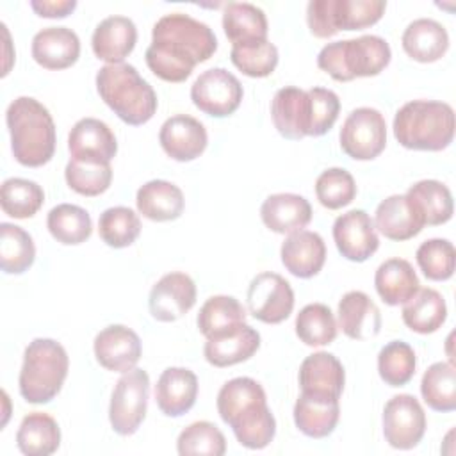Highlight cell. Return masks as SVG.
<instances>
[{
    "instance_id": "cell-1",
    "label": "cell",
    "mask_w": 456,
    "mask_h": 456,
    "mask_svg": "<svg viewBox=\"0 0 456 456\" xmlns=\"http://www.w3.org/2000/svg\"><path fill=\"white\" fill-rule=\"evenodd\" d=\"M217 50L212 28L183 12L164 14L151 30L146 48L148 68L166 82H183L196 64L208 61Z\"/></svg>"
},
{
    "instance_id": "cell-2",
    "label": "cell",
    "mask_w": 456,
    "mask_h": 456,
    "mask_svg": "<svg viewBox=\"0 0 456 456\" xmlns=\"http://www.w3.org/2000/svg\"><path fill=\"white\" fill-rule=\"evenodd\" d=\"M217 411L237 442L248 449H264L276 435V420L265 392L253 378L240 376L226 381L217 394Z\"/></svg>"
},
{
    "instance_id": "cell-3",
    "label": "cell",
    "mask_w": 456,
    "mask_h": 456,
    "mask_svg": "<svg viewBox=\"0 0 456 456\" xmlns=\"http://www.w3.org/2000/svg\"><path fill=\"white\" fill-rule=\"evenodd\" d=\"M14 159L27 167H39L53 157L55 125L50 110L30 96L12 100L5 112Z\"/></svg>"
},
{
    "instance_id": "cell-4",
    "label": "cell",
    "mask_w": 456,
    "mask_h": 456,
    "mask_svg": "<svg viewBox=\"0 0 456 456\" xmlns=\"http://www.w3.org/2000/svg\"><path fill=\"white\" fill-rule=\"evenodd\" d=\"M394 135L408 150L440 151L452 142L454 110L445 102L413 100L394 116Z\"/></svg>"
},
{
    "instance_id": "cell-5",
    "label": "cell",
    "mask_w": 456,
    "mask_h": 456,
    "mask_svg": "<svg viewBox=\"0 0 456 456\" xmlns=\"http://www.w3.org/2000/svg\"><path fill=\"white\" fill-rule=\"evenodd\" d=\"M100 98L126 125H144L157 112V94L153 87L126 62L107 64L96 73Z\"/></svg>"
},
{
    "instance_id": "cell-6",
    "label": "cell",
    "mask_w": 456,
    "mask_h": 456,
    "mask_svg": "<svg viewBox=\"0 0 456 456\" xmlns=\"http://www.w3.org/2000/svg\"><path fill=\"white\" fill-rule=\"evenodd\" d=\"M68 367V353L57 340L34 338L25 347L18 378L21 397L32 404L50 403L61 392Z\"/></svg>"
},
{
    "instance_id": "cell-7",
    "label": "cell",
    "mask_w": 456,
    "mask_h": 456,
    "mask_svg": "<svg viewBox=\"0 0 456 456\" xmlns=\"http://www.w3.org/2000/svg\"><path fill=\"white\" fill-rule=\"evenodd\" d=\"M388 43L374 34L354 39L328 43L317 55V66L338 82H349L356 77H374L390 62Z\"/></svg>"
},
{
    "instance_id": "cell-8",
    "label": "cell",
    "mask_w": 456,
    "mask_h": 456,
    "mask_svg": "<svg viewBox=\"0 0 456 456\" xmlns=\"http://www.w3.org/2000/svg\"><path fill=\"white\" fill-rule=\"evenodd\" d=\"M148 395L150 376L146 370L134 367L118 379L109 406V420L118 435L128 436L139 429L146 417Z\"/></svg>"
},
{
    "instance_id": "cell-9",
    "label": "cell",
    "mask_w": 456,
    "mask_h": 456,
    "mask_svg": "<svg viewBox=\"0 0 456 456\" xmlns=\"http://www.w3.org/2000/svg\"><path fill=\"white\" fill-rule=\"evenodd\" d=\"M340 148L354 160H372L387 146V123L372 107H358L347 114L340 128Z\"/></svg>"
},
{
    "instance_id": "cell-10",
    "label": "cell",
    "mask_w": 456,
    "mask_h": 456,
    "mask_svg": "<svg viewBox=\"0 0 456 456\" xmlns=\"http://www.w3.org/2000/svg\"><path fill=\"white\" fill-rule=\"evenodd\" d=\"M242 94L239 78L224 68L205 69L191 86L192 103L212 118L233 114L242 102Z\"/></svg>"
},
{
    "instance_id": "cell-11",
    "label": "cell",
    "mask_w": 456,
    "mask_h": 456,
    "mask_svg": "<svg viewBox=\"0 0 456 456\" xmlns=\"http://www.w3.org/2000/svg\"><path fill=\"white\" fill-rule=\"evenodd\" d=\"M426 433V413L411 394L388 399L383 408V435L394 449L408 451L419 445Z\"/></svg>"
},
{
    "instance_id": "cell-12",
    "label": "cell",
    "mask_w": 456,
    "mask_h": 456,
    "mask_svg": "<svg viewBox=\"0 0 456 456\" xmlns=\"http://www.w3.org/2000/svg\"><path fill=\"white\" fill-rule=\"evenodd\" d=\"M246 301L255 319L265 324H278L292 314L294 290L283 276L265 271L251 280Z\"/></svg>"
},
{
    "instance_id": "cell-13",
    "label": "cell",
    "mask_w": 456,
    "mask_h": 456,
    "mask_svg": "<svg viewBox=\"0 0 456 456\" xmlns=\"http://www.w3.org/2000/svg\"><path fill=\"white\" fill-rule=\"evenodd\" d=\"M333 240L338 253L351 262H365L379 248L374 221L360 208L349 210L335 219Z\"/></svg>"
},
{
    "instance_id": "cell-14",
    "label": "cell",
    "mask_w": 456,
    "mask_h": 456,
    "mask_svg": "<svg viewBox=\"0 0 456 456\" xmlns=\"http://www.w3.org/2000/svg\"><path fill=\"white\" fill-rule=\"evenodd\" d=\"M196 303V285L185 273L164 274L150 290L148 306L153 319L173 322L185 315Z\"/></svg>"
},
{
    "instance_id": "cell-15",
    "label": "cell",
    "mask_w": 456,
    "mask_h": 456,
    "mask_svg": "<svg viewBox=\"0 0 456 456\" xmlns=\"http://www.w3.org/2000/svg\"><path fill=\"white\" fill-rule=\"evenodd\" d=\"M93 349L96 362L112 372H126L134 369L142 353L139 335L123 324L103 328L94 337Z\"/></svg>"
},
{
    "instance_id": "cell-16",
    "label": "cell",
    "mask_w": 456,
    "mask_h": 456,
    "mask_svg": "<svg viewBox=\"0 0 456 456\" xmlns=\"http://www.w3.org/2000/svg\"><path fill=\"white\" fill-rule=\"evenodd\" d=\"M159 141L171 159L189 162L205 151L208 137L201 121L189 114H176L162 123Z\"/></svg>"
},
{
    "instance_id": "cell-17",
    "label": "cell",
    "mask_w": 456,
    "mask_h": 456,
    "mask_svg": "<svg viewBox=\"0 0 456 456\" xmlns=\"http://www.w3.org/2000/svg\"><path fill=\"white\" fill-rule=\"evenodd\" d=\"M424 226L422 212L406 194H392L376 208L374 228L390 240H408L419 235Z\"/></svg>"
},
{
    "instance_id": "cell-18",
    "label": "cell",
    "mask_w": 456,
    "mask_h": 456,
    "mask_svg": "<svg viewBox=\"0 0 456 456\" xmlns=\"http://www.w3.org/2000/svg\"><path fill=\"white\" fill-rule=\"evenodd\" d=\"M274 128L285 139H303L310 135V100L308 93L287 86L276 91L271 102Z\"/></svg>"
},
{
    "instance_id": "cell-19",
    "label": "cell",
    "mask_w": 456,
    "mask_h": 456,
    "mask_svg": "<svg viewBox=\"0 0 456 456\" xmlns=\"http://www.w3.org/2000/svg\"><path fill=\"white\" fill-rule=\"evenodd\" d=\"M198 397V378L185 367H167L157 379L155 401L167 417H182Z\"/></svg>"
},
{
    "instance_id": "cell-20",
    "label": "cell",
    "mask_w": 456,
    "mask_h": 456,
    "mask_svg": "<svg viewBox=\"0 0 456 456\" xmlns=\"http://www.w3.org/2000/svg\"><path fill=\"white\" fill-rule=\"evenodd\" d=\"M137 43V27L128 16H107L103 18L91 37L93 52L98 59L109 64H121L128 53H132Z\"/></svg>"
},
{
    "instance_id": "cell-21",
    "label": "cell",
    "mask_w": 456,
    "mask_h": 456,
    "mask_svg": "<svg viewBox=\"0 0 456 456\" xmlns=\"http://www.w3.org/2000/svg\"><path fill=\"white\" fill-rule=\"evenodd\" d=\"M285 269L297 278L315 276L326 260V244L317 232L299 230L289 233L280 249Z\"/></svg>"
},
{
    "instance_id": "cell-22",
    "label": "cell",
    "mask_w": 456,
    "mask_h": 456,
    "mask_svg": "<svg viewBox=\"0 0 456 456\" xmlns=\"http://www.w3.org/2000/svg\"><path fill=\"white\" fill-rule=\"evenodd\" d=\"M80 55V39L68 27H46L32 37V57L46 69H66Z\"/></svg>"
},
{
    "instance_id": "cell-23",
    "label": "cell",
    "mask_w": 456,
    "mask_h": 456,
    "mask_svg": "<svg viewBox=\"0 0 456 456\" xmlns=\"http://www.w3.org/2000/svg\"><path fill=\"white\" fill-rule=\"evenodd\" d=\"M338 417V397L301 392L294 404V424L310 438H324L331 435Z\"/></svg>"
},
{
    "instance_id": "cell-24",
    "label": "cell",
    "mask_w": 456,
    "mask_h": 456,
    "mask_svg": "<svg viewBox=\"0 0 456 456\" xmlns=\"http://www.w3.org/2000/svg\"><path fill=\"white\" fill-rule=\"evenodd\" d=\"M71 159H98L110 162L118 151V141L107 123L96 118L78 119L68 135Z\"/></svg>"
},
{
    "instance_id": "cell-25",
    "label": "cell",
    "mask_w": 456,
    "mask_h": 456,
    "mask_svg": "<svg viewBox=\"0 0 456 456\" xmlns=\"http://www.w3.org/2000/svg\"><path fill=\"white\" fill-rule=\"evenodd\" d=\"M260 217L271 232L289 235L303 230L312 221V207L299 194L278 192L264 200Z\"/></svg>"
},
{
    "instance_id": "cell-26",
    "label": "cell",
    "mask_w": 456,
    "mask_h": 456,
    "mask_svg": "<svg viewBox=\"0 0 456 456\" xmlns=\"http://www.w3.org/2000/svg\"><path fill=\"white\" fill-rule=\"evenodd\" d=\"M338 326L349 338H372L381 328L379 308L365 292L349 290L338 301Z\"/></svg>"
},
{
    "instance_id": "cell-27",
    "label": "cell",
    "mask_w": 456,
    "mask_h": 456,
    "mask_svg": "<svg viewBox=\"0 0 456 456\" xmlns=\"http://www.w3.org/2000/svg\"><path fill=\"white\" fill-rule=\"evenodd\" d=\"M346 383V372L340 360L326 351L306 356L299 365L301 392L340 397Z\"/></svg>"
},
{
    "instance_id": "cell-28",
    "label": "cell",
    "mask_w": 456,
    "mask_h": 456,
    "mask_svg": "<svg viewBox=\"0 0 456 456\" xmlns=\"http://www.w3.org/2000/svg\"><path fill=\"white\" fill-rule=\"evenodd\" d=\"M403 50L419 62H435L449 48V34L442 23L431 18H417L403 32Z\"/></svg>"
},
{
    "instance_id": "cell-29",
    "label": "cell",
    "mask_w": 456,
    "mask_h": 456,
    "mask_svg": "<svg viewBox=\"0 0 456 456\" xmlns=\"http://www.w3.org/2000/svg\"><path fill=\"white\" fill-rule=\"evenodd\" d=\"M137 210L150 221L178 219L185 208L183 192L167 180H150L139 187L135 196Z\"/></svg>"
},
{
    "instance_id": "cell-30",
    "label": "cell",
    "mask_w": 456,
    "mask_h": 456,
    "mask_svg": "<svg viewBox=\"0 0 456 456\" xmlns=\"http://www.w3.org/2000/svg\"><path fill=\"white\" fill-rule=\"evenodd\" d=\"M260 347V335L249 324L205 342V360L214 367H230L251 358Z\"/></svg>"
},
{
    "instance_id": "cell-31",
    "label": "cell",
    "mask_w": 456,
    "mask_h": 456,
    "mask_svg": "<svg viewBox=\"0 0 456 456\" xmlns=\"http://www.w3.org/2000/svg\"><path fill=\"white\" fill-rule=\"evenodd\" d=\"M223 28L232 46L267 39L265 12L249 2H230L223 11Z\"/></svg>"
},
{
    "instance_id": "cell-32",
    "label": "cell",
    "mask_w": 456,
    "mask_h": 456,
    "mask_svg": "<svg viewBox=\"0 0 456 456\" xmlns=\"http://www.w3.org/2000/svg\"><path fill=\"white\" fill-rule=\"evenodd\" d=\"M417 273L411 264L404 258H388L376 269L374 287L379 297L390 305H404L410 297L417 294L419 287Z\"/></svg>"
},
{
    "instance_id": "cell-33",
    "label": "cell",
    "mask_w": 456,
    "mask_h": 456,
    "mask_svg": "<svg viewBox=\"0 0 456 456\" xmlns=\"http://www.w3.org/2000/svg\"><path fill=\"white\" fill-rule=\"evenodd\" d=\"M196 324L207 340L217 338L246 324V308L233 296H212L200 308Z\"/></svg>"
},
{
    "instance_id": "cell-34",
    "label": "cell",
    "mask_w": 456,
    "mask_h": 456,
    "mask_svg": "<svg viewBox=\"0 0 456 456\" xmlns=\"http://www.w3.org/2000/svg\"><path fill=\"white\" fill-rule=\"evenodd\" d=\"M18 449L27 456H48L61 445V429L53 417L32 411L23 417L16 433Z\"/></svg>"
},
{
    "instance_id": "cell-35",
    "label": "cell",
    "mask_w": 456,
    "mask_h": 456,
    "mask_svg": "<svg viewBox=\"0 0 456 456\" xmlns=\"http://www.w3.org/2000/svg\"><path fill=\"white\" fill-rule=\"evenodd\" d=\"M447 319V305L444 296L435 289H419L403 306L404 324L420 335H428L442 328Z\"/></svg>"
},
{
    "instance_id": "cell-36",
    "label": "cell",
    "mask_w": 456,
    "mask_h": 456,
    "mask_svg": "<svg viewBox=\"0 0 456 456\" xmlns=\"http://www.w3.org/2000/svg\"><path fill=\"white\" fill-rule=\"evenodd\" d=\"M46 226L57 242L68 246L86 242L93 232L89 212L71 203H61L53 207L46 216Z\"/></svg>"
},
{
    "instance_id": "cell-37",
    "label": "cell",
    "mask_w": 456,
    "mask_h": 456,
    "mask_svg": "<svg viewBox=\"0 0 456 456\" xmlns=\"http://www.w3.org/2000/svg\"><path fill=\"white\" fill-rule=\"evenodd\" d=\"M424 403L435 411L456 410V370L451 362H436L428 367L420 381Z\"/></svg>"
},
{
    "instance_id": "cell-38",
    "label": "cell",
    "mask_w": 456,
    "mask_h": 456,
    "mask_svg": "<svg viewBox=\"0 0 456 456\" xmlns=\"http://www.w3.org/2000/svg\"><path fill=\"white\" fill-rule=\"evenodd\" d=\"M66 183L82 196H98L110 187L112 167L107 160L69 159L64 169Z\"/></svg>"
},
{
    "instance_id": "cell-39",
    "label": "cell",
    "mask_w": 456,
    "mask_h": 456,
    "mask_svg": "<svg viewBox=\"0 0 456 456\" xmlns=\"http://www.w3.org/2000/svg\"><path fill=\"white\" fill-rule=\"evenodd\" d=\"M36 258V246L28 232L21 226L0 224V265L5 274L25 273Z\"/></svg>"
},
{
    "instance_id": "cell-40",
    "label": "cell",
    "mask_w": 456,
    "mask_h": 456,
    "mask_svg": "<svg viewBox=\"0 0 456 456\" xmlns=\"http://www.w3.org/2000/svg\"><path fill=\"white\" fill-rule=\"evenodd\" d=\"M406 196L415 201L426 224H444L452 217V194L449 187L438 180H420L408 189Z\"/></svg>"
},
{
    "instance_id": "cell-41",
    "label": "cell",
    "mask_w": 456,
    "mask_h": 456,
    "mask_svg": "<svg viewBox=\"0 0 456 456\" xmlns=\"http://www.w3.org/2000/svg\"><path fill=\"white\" fill-rule=\"evenodd\" d=\"M45 192L39 183L27 178H7L0 189L4 214L14 219L32 217L43 205Z\"/></svg>"
},
{
    "instance_id": "cell-42",
    "label": "cell",
    "mask_w": 456,
    "mask_h": 456,
    "mask_svg": "<svg viewBox=\"0 0 456 456\" xmlns=\"http://www.w3.org/2000/svg\"><path fill=\"white\" fill-rule=\"evenodd\" d=\"M296 335L306 346H328L337 337V321L330 306L310 303L296 315Z\"/></svg>"
},
{
    "instance_id": "cell-43",
    "label": "cell",
    "mask_w": 456,
    "mask_h": 456,
    "mask_svg": "<svg viewBox=\"0 0 456 456\" xmlns=\"http://www.w3.org/2000/svg\"><path fill=\"white\" fill-rule=\"evenodd\" d=\"M98 233L110 248H126L141 233V219L128 207H110L100 214Z\"/></svg>"
},
{
    "instance_id": "cell-44",
    "label": "cell",
    "mask_w": 456,
    "mask_h": 456,
    "mask_svg": "<svg viewBox=\"0 0 456 456\" xmlns=\"http://www.w3.org/2000/svg\"><path fill=\"white\" fill-rule=\"evenodd\" d=\"M415 351L403 340H392L378 354L379 378L390 387L406 385L415 374Z\"/></svg>"
},
{
    "instance_id": "cell-45",
    "label": "cell",
    "mask_w": 456,
    "mask_h": 456,
    "mask_svg": "<svg viewBox=\"0 0 456 456\" xmlns=\"http://www.w3.org/2000/svg\"><path fill=\"white\" fill-rule=\"evenodd\" d=\"M176 451L182 456H223L226 452V440L216 424L208 420H198L189 424L178 435Z\"/></svg>"
},
{
    "instance_id": "cell-46",
    "label": "cell",
    "mask_w": 456,
    "mask_h": 456,
    "mask_svg": "<svg viewBox=\"0 0 456 456\" xmlns=\"http://www.w3.org/2000/svg\"><path fill=\"white\" fill-rule=\"evenodd\" d=\"M417 264L422 274L433 281L449 280L456 265V251L451 240L447 239H428L424 240L415 253Z\"/></svg>"
},
{
    "instance_id": "cell-47",
    "label": "cell",
    "mask_w": 456,
    "mask_h": 456,
    "mask_svg": "<svg viewBox=\"0 0 456 456\" xmlns=\"http://www.w3.org/2000/svg\"><path fill=\"white\" fill-rule=\"evenodd\" d=\"M230 59L237 69L253 78L267 77L278 64V48L269 41L232 46Z\"/></svg>"
},
{
    "instance_id": "cell-48",
    "label": "cell",
    "mask_w": 456,
    "mask_h": 456,
    "mask_svg": "<svg viewBox=\"0 0 456 456\" xmlns=\"http://www.w3.org/2000/svg\"><path fill=\"white\" fill-rule=\"evenodd\" d=\"M315 196L319 203L330 210L349 205L356 196V183L349 171L342 167H330L315 180Z\"/></svg>"
},
{
    "instance_id": "cell-49",
    "label": "cell",
    "mask_w": 456,
    "mask_h": 456,
    "mask_svg": "<svg viewBox=\"0 0 456 456\" xmlns=\"http://www.w3.org/2000/svg\"><path fill=\"white\" fill-rule=\"evenodd\" d=\"M387 9L385 0H335L337 30H360L379 21Z\"/></svg>"
},
{
    "instance_id": "cell-50",
    "label": "cell",
    "mask_w": 456,
    "mask_h": 456,
    "mask_svg": "<svg viewBox=\"0 0 456 456\" xmlns=\"http://www.w3.org/2000/svg\"><path fill=\"white\" fill-rule=\"evenodd\" d=\"M306 93L310 100V137H321L335 125L340 100L337 93L326 87H312Z\"/></svg>"
},
{
    "instance_id": "cell-51",
    "label": "cell",
    "mask_w": 456,
    "mask_h": 456,
    "mask_svg": "<svg viewBox=\"0 0 456 456\" xmlns=\"http://www.w3.org/2000/svg\"><path fill=\"white\" fill-rule=\"evenodd\" d=\"M306 23L315 37L335 36V0H310L306 5Z\"/></svg>"
},
{
    "instance_id": "cell-52",
    "label": "cell",
    "mask_w": 456,
    "mask_h": 456,
    "mask_svg": "<svg viewBox=\"0 0 456 456\" xmlns=\"http://www.w3.org/2000/svg\"><path fill=\"white\" fill-rule=\"evenodd\" d=\"M30 7L41 18H64L77 7L75 0H32Z\"/></svg>"
}]
</instances>
